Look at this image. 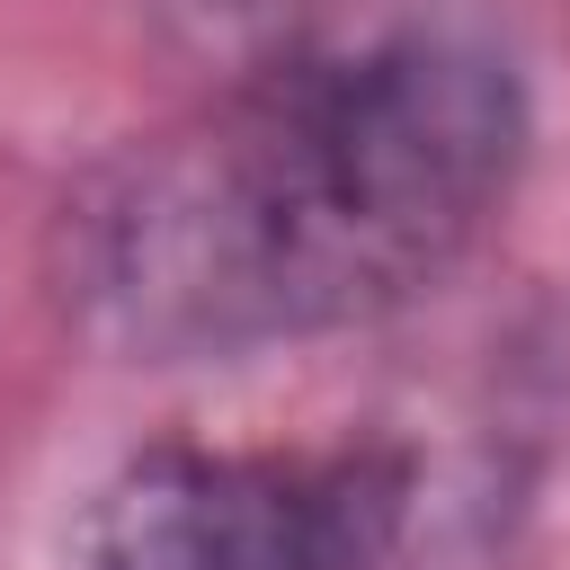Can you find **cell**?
<instances>
[{"mask_svg":"<svg viewBox=\"0 0 570 570\" xmlns=\"http://www.w3.org/2000/svg\"><path fill=\"white\" fill-rule=\"evenodd\" d=\"M525 160L517 62L454 18L285 45L62 205V303L134 365H232L436 294Z\"/></svg>","mask_w":570,"mask_h":570,"instance_id":"6da1fadb","label":"cell"},{"mask_svg":"<svg viewBox=\"0 0 570 570\" xmlns=\"http://www.w3.org/2000/svg\"><path fill=\"white\" fill-rule=\"evenodd\" d=\"M410 472L392 454H134L62 570H392Z\"/></svg>","mask_w":570,"mask_h":570,"instance_id":"7a4b0ae2","label":"cell"}]
</instances>
